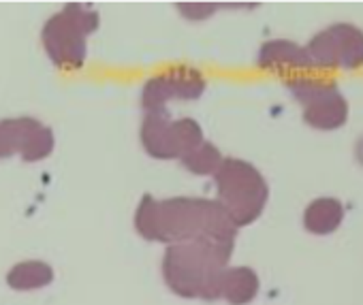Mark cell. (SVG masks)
I'll return each mask as SVG.
<instances>
[{
	"instance_id": "cell-9",
	"label": "cell",
	"mask_w": 363,
	"mask_h": 305,
	"mask_svg": "<svg viewBox=\"0 0 363 305\" xmlns=\"http://www.w3.org/2000/svg\"><path fill=\"white\" fill-rule=\"evenodd\" d=\"M54 145V130L30 115L0 120V159L20 154L26 163H39L52 154Z\"/></svg>"
},
{
	"instance_id": "cell-14",
	"label": "cell",
	"mask_w": 363,
	"mask_h": 305,
	"mask_svg": "<svg viewBox=\"0 0 363 305\" xmlns=\"http://www.w3.org/2000/svg\"><path fill=\"white\" fill-rule=\"evenodd\" d=\"M223 161H225V156L220 154V149L212 141H206V139L197 147H193L189 154H184L179 159L182 167H184L189 173L199 175V178L216 175Z\"/></svg>"
},
{
	"instance_id": "cell-8",
	"label": "cell",
	"mask_w": 363,
	"mask_h": 305,
	"mask_svg": "<svg viewBox=\"0 0 363 305\" xmlns=\"http://www.w3.org/2000/svg\"><path fill=\"white\" fill-rule=\"evenodd\" d=\"M208 79L193 67H175L156 77H150L141 90V109L145 113L169 111L171 100H197L203 96Z\"/></svg>"
},
{
	"instance_id": "cell-5",
	"label": "cell",
	"mask_w": 363,
	"mask_h": 305,
	"mask_svg": "<svg viewBox=\"0 0 363 305\" xmlns=\"http://www.w3.org/2000/svg\"><path fill=\"white\" fill-rule=\"evenodd\" d=\"M286 88L303 107V122L316 130H337L348 122V100L335 81L323 77L293 75Z\"/></svg>"
},
{
	"instance_id": "cell-12",
	"label": "cell",
	"mask_w": 363,
	"mask_h": 305,
	"mask_svg": "<svg viewBox=\"0 0 363 305\" xmlns=\"http://www.w3.org/2000/svg\"><path fill=\"white\" fill-rule=\"evenodd\" d=\"M344 222V205L333 197L314 199L303 212V226L312 235H331Z\"/></svg>"
},
{
	"instance_id": "cell-3",
	"label": "cell",
	"mask_w": 363,
	"mask_h": 305,
	"mask_svg": "<svg viewBox=\"0 0 363 305\" xmlns=\"http://www.w3.org/2000/svg\"><path fill=\"white\" fill-rule=\"evenodd\" d=\"M216 203L231 222L242 229L261 218L269 201V186L263 173L248 161L225 159L214 175Z\"/></svg>"
},
{
	"instance_id": "cell-7",
	"label": "cell",
	"mask_w": 363,
	"mask_h": 305,
	"mask_svg": "<svg viewBox=\"0 0 363 305\" xmlns=\"http://www.w3.org/2000/svg\"><path fill=\"white\" fill-rule=\"evenodd\" d=\"M306 54L312 69H359L363 67V30L346 22L333 24L310 39Z\"/></svg>"
},
{
	"instance_id": "cell-11",
	"label": "cell",
	"mask_w": 363,
	"mask_h": 305,
	"mask_svg": "<svg viewBox=\"0 0 363 305\" xmlns=\"http://www.w3.org/2000/svg\"><path fill=\"white\" fill-rule=\"evenodd\" d=\"M261 288L259 275L250 267H227L220 280V299L229 305H248Z\"/></svg>"
},
{
	"instance_id": "cell-1",
	"label": "cell",
	"mask_w": 363,
	"mask_h": 305,
	"mask_svg": "<svg viewBox=\"0 0 363 305\" xmlns=\"http://www.w3.org/2000/svg\"><path fill=\"white\" fill-rule=\"evenodd\" d=\"M135 231L145 241L173 246L195 239L235 243L240 229L216 201L197 197L156 199L145 192L135 209Z\"/></svg>"
},
{
	"instance_id": "cell-6",
	"label": "cell",
	"mask_w": 363,
	"mask_h": 305,
	"mask_svg": "<svg viewBox=\"0 0 363 305\" xmlns=\"http://www.w3.org/2000/svg\"><path fill=\"white\" fill-rule=\"evenodd\" d=\"M139 139L147 156L156 161H173L189 154L203 141V128L193 117L173 120L169 111L145 113L139 128Z\"/></svg>"
},
{
	"instance_id": "cell-15",
	"label": "cell",
	"mask_w": 363,
	"mask_h": 305,
	"mask_svg": "<svg viewBox=\"0 0 363 305\" xmlns=\"http://www.w3.org/2000/svg\"><path fill=\"white\" fill-rule=\"evenodd\" d=\"M220 5H214V3H193V5H186V3H179L177 9L182 11L186 20H206L210 18Z\"/></svg>"
},
{
	"instance_id": "cell-13",
	"label": "cell",
	"mask_w": 363,
	"mask_h": 305,
	"mask_svg": "<svg viewBox=\"0 0 363 305\" xmlns=\"http://www.w3.org/2000/svg\"><path fill=\"white\" fill-rule=\"evenodd\" d=\"M54 282V269L45 260H22L16 263L9 273H7V284L9 288L18 292H30L45 288Z\"/></svg>"
},
{
	"instance_id": "cell-4",
	"label": "cell",
	"mask_w": 363,
	"mask_h": 305,
	"mask_svg": "<svg viewBox=\"0 0 363 305\" xmlns=\"http://www.w3.org/2000/svg\"><path fill=\"white\" fill-rule=\"evenodd\" d=\"M99 26V11L82 3H69L62 11L54 13L41 30L45 54L54 67L67 71L82 69L88 56V37L94 35Z\"/></svg>"
},
{
	"instance_id": "cell-10",
	"label": "cell",
	"mask_w": 363,
	"mask_h": 305,
	"mask_svg": "<svg viewBox=\"0 0 363 305\" xmlns=\"http://www.w3.org/2000/svg\"><path fill=\"white\" fill-rule=\"evenodd\" d=\"M261 69L269 71H308L312 69V62L306 54V47L286 41V39H274L261 45L259 58H257Z\"/></svg>"
},
{
	"instance_id": "cell-2",
	"label": "cell",
	"mask_w": 363,
	"mask_h": 305,
	"mask_svg": "<svg viewBox=\"0 0 363 305\" xmlns=\"http://www.w3.org/2000/svg\"><path fill=\"white\" fill-rule=\"evenodd\" d=\"M235 243L195 239L167 246L162 277L171 292L182 299H220V280L231 263Z\"/></svg>"
}]
</instances>
